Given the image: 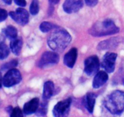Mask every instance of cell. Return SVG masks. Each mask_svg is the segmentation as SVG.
<instances>
[{"mask_svg":"<svg viewBox=\"0 0 124 117\" xmlns=\"http://www.w3.org/2000/svg\"><path fill=\"white\" fill-rule=\"evenodd\" d=\"M71 40V35L66 30L56 29L48 37L47 43L52 50L61 52L67 47Z\"/></svg>","mask_w":124,"mask_h":117,"instance_id":"1","label":"cell"},{"mask_svg":"<svg viewBox=\"0 0 124 117\" xmlns=\"http://www.w3.org/2000/svg\"><path fill=\"white\" fill-rule=\"evenodd\" d=\"M105 108L113 114H121L124 111V92L116 90L108 95L104 101Z\"/></svg>","mask_w":124,"mask_h":117,"instance_id":"2","label":"cell"},{"mask_svg":"<svg viewBox=\"0 0 124 117\" xmlns=\"http://www.w3.org/2000/svg\"><path fill=\"white\" fill-rule=\"evenodd\" d=\"M119 32V28L111 20L96 23L90 29L89 32L94 37H102L116 34Z\"/></svg>","mask_w":124,"mask_h":117,"instance_id":"3","label":"cell"},{"mask_svg":"<svg viewBox=\"0 0 124 117\" xmlns=\"http://www.w3.org/2000/svg\"><path fill=\"white\" fill-rule=\"evenodd\" d=\"M22 79L19 70L15 68L9 69L3 78V85L6 87H10L20 82Z\"/></svg>","mask_w":124,"mask_h":117,"instance_id":"4","label":"cell"},{"mask_svg":"<svg viewBox=\"0 0 124 117\" xmlns=\"http://www.w3.org/2000/svg\"><path fill=\"white\" fill-rule=\"evenodd\" d=\"M59 60V56L58 54L54 52L47 51L42 55L38 65L40 68H46L56 64Z\"/></svg>","mask_w":124,"mask_h":117,"instance_id":"5","label":"cell"},{"mask_svg":"<svg viewBox=\"0 0 124 117\" xmlns=\"http://www.w3.org/2000/svg\"><path fill=\"white\" fill-rule=\"evenodd\" d=\"M71 103V98L59 101L56 104L53 110V115L56 117H65L69 114Z\"/></svg>","mask_w":124,"mask_h":117,"instance_id":"6","label":"cell"},{"mask_svg":"<svg viewBox=\"0 0 124 117\" xmlns=\"http://www.w3.org/2000/svg\"><path fill=\"white\" fill-rule=\"evenodd\" d=\"M85 73L87 75L92 76L97 73L99 68V60L96 56H92L88 57L85 60Z\"/></svg>","mask_w":124,"mask_h":117,"instance_id":"7","label":"cell"},{"mask_svg":"<svg viewBox=\"0 0 124 117\" xmlns=\"http://www.w3.org/2000/svg\"><path fill=\"white\" fill-rule=\"evenodd\" d=\"M117 56V54L113 52H107L104 56L101 62V67L106 72L111 73L115 71Z\"/></svg>","mask_w":124,"mask_h":117,"instance_id":"8","label":"cell"},{"mask_svg":"<svg viewBox=\"0 0 124 117\" xmlns=\"http://www.w3.org/2000/svg\"><path fill=\"white\" fill-rule=\"evenodd\" d=\"M9 15L15 21L21 25H25L29 22V13L24 9L18 8L15 12H10Z\"/></svg>","mask_w":124,"mask_h":117,"instance_id":"9","label":"cell"},{"mask_svg":"<svg viewBox=\"0 0 124 117\" xmlns=\"http://www.w3.org/2000/svg\"><path fill=\"white\" fill-rule=\"evenodd\" d=\"M83 6L82 0H65L63 4V9L67 13H72L79 10Z\"/></svg>","mask_w":124,"mask_h":117,"instance_id":"10","label":"cell"},{"mask_svg":"<svg viewBox=\"0 0 124 117\" xmlns=\"http://www.w3.org/2000/svg\"><path fill=\"white\" fill-rule=\"evenodd\" d=\"M119 37H115L110 39L108 40H104L99 43L98 46V49L99 50L111 49L117 47L121 42Z\"/></svg>","mask_w":124,"mask_h":117,"instance_id":"11","label":"cell"},{"mask_svg":"<svg viewBox=\"0 0 124 117\" xmlns=\"http://www.w3.org/2000/svg\"><path fill=\"white\" fill-rule=\"evenodd\" d=\"M78 56L77 49L73 48H71L66 54L64 58V63L67 67L69 68H73L76 62Z\"/></svg>","mask_w":124,"mask_h":117,"instance_id":"12","label":"cell"},{"mask_svg":"<svg viewBox=\"0 0 124 117\" xmlns=\"http://www.w3.org/2000/svg\"><path fill=\"white\" fill-rule=\"evenodd\" d=\"M38 107L39 99L38 98H35L24 104L23 107V112L25 115H31L36 112Z\"/></svg>","mask_w":124,"mask_h":117,"instance_id":"13","label":"cell"},{"mask_svg":"<svg viewBox=\"0 0 124 117\" xmlns=\"http://www.w3.org/2000/svg\"><path fill=\"white\" fill-rule=\"evenodd\" d=\"M108 79L107 73L104 71H99L96 74L93 82V87L94 88H99L106 83Z\"/></svg>","mask_w":124,"mask_h":117,"instance_id":"14","label":"cell"},{"mask_svg":"<svg viewBox=\"0 0 124 117\" xmlns=\"http://www.w3.org/2000/svg\"><path fill=\"white\" fill-rule=\"evenodd\" d=\"M96 95L93 93H88L86 95L85 97L84 98V103L85 107L87 109V110L90 113H92L94 109V105L96 102Z\"/></svg>","mask_w":124,"mask_h":117,"instance_id":"15","label":"cell"},{"mask_svg":"<svg viewBox=\"0 0 124 117\" xmlns=\"http://www.w3.org/2000/svg\"><path fill=\"white\" fill-rule=\"evenodd\" d=\"M22 46H23V40L21 38H15V39H12L10 47L12 52L14 54L18 56L20 54L21 51Z\"/></svg>","mask_w":124,"mask_h":117,"instance_id":"16","label":"cell"},{"mask_svg":"<svg viewBox=\"0 0 124 117\" xmlns=\"http://www.w3.org/2000/svg\"><path fill=\"white\" fill-rule=\"evenodd\" d=\"M54 91V84L52 82L47 81L44 85L43 98L44 100L48 99L52 97Z\"/></svg>","mask_w":124,"mask_h":117,"instance_id":"17","label":"cell"},{"mask_svg":"<svg viewBox=\"0 0 124 117\" xmlns=\"http://www.w3.org/2000/svg\"><path fill=\"white\" fill-rule=\"evenodd\" d=\"M4 34L7 37L10 39H13L17 37L18 35V31L16 28H15L13 26H8L6 29H4Z\"/></svg>","mask_w":124,"mask_h":117,"instance_id":"18","label":"cell"},{"mask_svg":"<svg viewBox=\"0 0 124 117\" xmlns=\"http://www.w3.org/2000/svg\"><path fill=\"white\" fill-rule=\"evenodd\" d=\"M9 49L4 43L0 42V59L7 58L9 54Z\"/></svg>","mask_w":124,"mask_h":117,"instance_id":"19","label":"cell"},{"mask_svg":"<svg viewBox=\"0 0 124 117\" xmlns=\"http://www.w3.org/2000/svg\"><path fill=\"white\" fill-rule=\"evenodd\" d=\"M57 28H58V26H56L54 25V24H52V23H50V22L47 21L42 22L39 26L40 30H41L42 32H47L50 31V30H52V29H54Z\"/></svg>","mask_w":124,"mask_h":117,"instance_id":"20","label":"cell"},{"mask_svg":"<svg viewBox=\"0 0 124 117\" xmlns=\"http://www.w3.org/2000/svg\"><path fill=\"white\" fill-rule=\"evenodd\" d=\"M30 12L31 15L37 14L39 12V3L38 0H33L30 6Z\"/></svg>","mask_w":124,"mask_h":117,"instance_id":"21","label":"cell"},{"mask_svg":"<svg viewBox=\"0 0 124 117\" xmlns=\"http://www.w3.org/2000/svg\"><path fill=\"white\" fill-rule=\"evenodd\" d=\"M47 103H42L40 107H38L37 111H36V115L39 116H44L47 113Z\"/></svg>","mask_w":124,"mask_h":117,"instance_id":"22","label":"cell"},{"mask_svg":"<svg viewBox=\"0 0 124 117\" xmlns=\"http://www.w3.org/2000/svg\"><path fill=\"white\" fill-rule=\"evenodd\" d=\"M17 65H18V61L16 60H13L10 61V62H8V63H6V64L2 65V69H4V70L7 69H12L14 67H16Z\"/></svg>","mask_w":124,"mask_h":117,"instance_id":"23","label":"cell"},{"mask_svg":"<svg viewBox=\"0 0 124 117\" xmlns=\"http://www.w3.org/2000/svg\"><path fill=\"white\" fill-rule=\"evenodd\" d=\"M10 116L12 117H23V115L21 110L19 107H16L12 109Z\"/></svg>","mask_w":124,"mask_h":117,"instance_id":"24","label":"cell"},{"mask_svg":"<svg viewBox=\"0 0 124 117\" xmlns=\"http://www.w3.org/2000/svg\"><path fill=\"white\" fill-rule=\"evenodd\" d=\"M8 14L6 10L0 8V22L3 21L7 18Z\"/></svg>","mask_w":124,"mask_h":117,"instance_id":"25","label":"cell"},{"mask_svg":"<svg viewBox=\"0 0 124 117\" xmlns=\"http://www.w3.org/2000/svg\"><path fill=\"white\" fill-rule=\"evenodd\" d=\"M86 4L89 7H94L98 4V0H85Z\"/></svg>","mask_w":124,"mask_h":117,"instance_id":"26","label":"cell"},{"mask_svg":"<svg viewBox=\"0 0 124 117\" xmlns=\"http://www.w3.org/2000/svg\"><path fill=\"white\" fill-rule=\"evenodd\" d=\"M14 1L18 6H21V7H24L26 6L25 0H14Z\"/></svg>","mask_w":124,"mask_h":117,"instance_id":"27","label":"cell"},{"mask_svg":"<svg viewBox=\"0 0 124 117\" xmlns=\"http://www.w3.org/2000/svg\"><path fill=\"white\" fill-rule=\"evenodd\" d=\"M49 1V2H50V4H58V2H59V1L60 0H48Z\"/></svg>","mask_w":124,"mask_h":117,"instance_id":"28","label":"cell"},{"mask_svg":"<svg viewBox=\"0 0 124 117\" xmlns=\"http://www.w3.org/2000/svg\"><path fill=\"white\" fill-rule=\"evenodd\" d=\"M2 84H3V78H2V74H1V72H0V88L2 87Z\"/></svg>","mask_w":124,"mask_h":117,"instance_id":"29","label":"cell"},{"mask_svg":"<svg viewBox=\"0 0 124 117\" xmlns=\"http://www.w3.org/2000/svg\"><path fill=\"white\" fill-rule=\"evenodd\" d=\"M2 1L8 5H10L12 2V0H2Z\"/></svg>","mask_w":124,"mask_h":117,"instance_id":"30","label":"cell"},{"mask_svg":"<svg viewBox=\"0 0 124 117\" xmlns=\"http://www.w3.org/2000/svg\"></svg>","mask_w":124,"mask_h":117,"instance_id":"31","label":"cell"}]
</instances>
